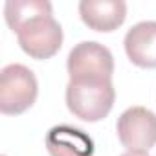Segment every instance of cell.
Returning <instances> with one entry per match:
<instances>
[{
	"label": "cell",
	"instance_id": "7a4b0ae2",
	"mask_svg": "<svg viewBox=\"0 0 156 156\" xmlns=\"http://www.w3.org/2000/svg\"><path fill=\"white\" fill-rule=\"evenodd\" d=\"M116 90L108 77H72L66 85L68 110L83 121L96 123L108 116Z\"/></svg>",
	"mask_w": 156,
	"mask_h": 156
},
{
	"label": "cell",
	"instance_id": "3957f363",
	"mask_svg": "<svg viewBox=\"0 0 156 156\" xmlns=\"http://www.w3.org/2000/svg\"><path fill=\"white\" fill-rule=\"evenodd\" d=\"M39 94L35 73L24 64H8L0 72V112L19 116L33 107Z\"/></svg>",
	"mask_w": 156,
	"mask_h": 156
},
{
	"label": "cell",
	"instance_id": "9c48e42d",
	"mask_svg": "<svg viewBox=\"0 0 156 156\" xmlns=\"http://www.w3.org/2000/svg\"><path fill=\"white\" fill-rule=\"evenodd\" d=\"M121 156H149L147 152H125V154H121Z\"/></svg>",
	"mask_w": 156,
	"mask_h": 156
},
{
	"label": "cell",
	"instance_id": "ba28073f",
	"mask_svg": "<svg viewBox=\"0 0 156 156\" xmlns=\"http://www.w3.org/2000/svg\"><path fill=\"white\" fill-rule=\"evenodd\" d=\"M46 149L50 156H94L92 138L77 127L57 125L46 134Z\"/></svg>",
	"mask_w": 156,
	"mask_h": 156
},
{
	"label": "cell",
	"instance_id": "6da1fadb",
	"mask_svg": "<svg viewBox=\"0 0 156 156\" xmlns=\"http://www.w3.org/2000/svg\"><path fill=\"white\" fill-rule=\"evenodd\" d=\"M4 17L30 57L44 61L61 50L62 28L53 19L48 0H8Z\"/></svg>",
	"mask_w": 156,
	"mask_h": 156
},
{
	"label": "cell",
	"instance_id": "277c9868",
	"mask_svg": "<svg viewBox=\"0 0 156 156\" xmlns=\"http://www.w3.org/2000/svg\"><path fill=\"white\" fill-rule=\"evenodd\" d=\"M116 130L127 152H149L156 145V114L145 107H130L118 118Z\"/></svg>",
	"mask_w": 156,
	"mask_h": 156
},
{
	"label": "cell",
	"instance_id": "5b68a950",
	"mask_svg": "<svg viewBox=\"0 0 156 156\" xmlns=\"http://www.w3.org/2000/svg\"><path fill=\"white\" fill-rule=\"evenodd\" d=\"M68 75L72 77H108L114 73V57L110 50L96 41L75 44L66 61Z\"/></svg>",
	"mask_w": 156,
	"mask_h": 156
},
{
	"label": "cell",
	"instance_id": "52a82bcc",
	"mask_svg": "<svg viewBox=\"0 0 156 156\" xmlns=\"http://www.w3.org/2000/svg\"><path fill=\"white\" fill-rule=\"evenodd\" d=\"M125 51L132 64L156 68V22L143 20L134 24L125 35Z\"/></svg>",
	"mask_w": 156,
	"mask_h": 156
},
{
	"label": "cell",
	"instance_id": "8992f818",
	"mask_svg": "<svg viewBox=\"0 0 156 156\" xmlns=\"http://www.w3.org/2000/svg\"><path fill=\"white\" fill-rule=\"evenodd\" d=\"M81 20L94 31H114L127 17V4L123 0H83L79 2Z\"/></svg>",
	"mask_w": 156,
	"mask_h": 156
}]
</instances>
